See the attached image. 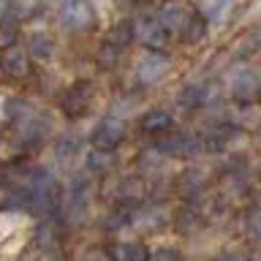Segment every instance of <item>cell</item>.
<instances>
[{
    "label": "cell",
    "mask_w": 261,
    "mask_h": 261,
    "mask_svg": "<svg viewBox=\"0 0 261 261\" xmlns=\"http://www.w3.org/2000/svg\"><path fill=\"white\" fill-rule=\"evenodd\" d=\"M60 22L65 30L82 33L95 24V8L90 0H63L60 3Z\"/></svg>",
    "instance_id": "6da1fadb"
},
{
    "label": "cell",
    "mask_w": 261,
    "mask_h": 261,
    "mask_svg": "<svg viewBox=\"0 0 261 261\" xmlns=\"http://www.w3.org/2000/svg\"><path fill=\"white\" fill-rule=\"evenodd\" d=\"M228 87L237 101H253L261 95V76L253 68H237L228 79Z\"/></svg>",
    "instance_id": "7a4b0ae2"
},
{
    "label": "cell",
    "mask_w": 261,
    "mask_h": 261,
    "mask_svg": "<svg viewBox=\"0 0 261 261\" xmlns=\"http://www.w3.org/2000/svg\"><path fill=\"white\" fill-rule=\"evenodd\" d=\"M0 71L8 73L11 79H24L30 73V52L16 44L6 46L0 55Z\"/></svg>",
    "instance_id": "3957f363"
},
{
    "label": "cell",
    "mask_w": 261,
    "mask_h": 261,
    "mask_svg": "<svg viewBox=\"0 0 261 261\" xmlns=\"http://www.w3.org/2000/svg\"><path fill=\"white\" fill-rule=\"evenodd\" d=\"M90 103H93V87L85 85V82H79V85H73L65 90V95H63V112L68 114V117H82L87 109H90Z\"/></svg>",
    "instance_id": "277c9868"
},
{
    "label": "cell",
    "mask_w": 261,
    "mask_h": 261,
    "mask_svg": "<svg viewBox=\"0 0 261 261\" xmlns=\"http://www.w3.org/2000/svg\"><path fill=\"white\" fill-rule=\"evenodd\" d=\"M134 33L144 46H155V49L166 46V38H169V30L161 16H155V19H139L134 24Z\"/></svg>",
    "instance_id": "5b68a950"
},
{
    "label": "cell",
    "mask_w": 261,
    "mask_h": 261,
    "mask_svg": "<svg viewBox=\"0 0 261 261\" xmlns=\"http://www.w3.org/2000/svg\"><path fill=\"white\" fill-rule=\"evenodd\" d=\"M122 139H125V125L117 117H106L95 125L93 130V142L95 147H103V150H114Z\"/></svg>",
    "instance_id": "8992f818"
},
{
    "label": "cell",
    "mask_w": 261,
    "mask_h": 261,
    "mask_svg": "<svg viewBox=\"0 0 261 261\" xmlns=\"http://www.w3.org/2000/svg\"><path fill=\"white\" fill-rule=\"evenodd\" d=\"M166 73H169V60L163 55H147L136 68V76L142 85H158Z\"/></svg>",
    "instance_id": "52a82bcc"
},
{
    "label": "cell",
    "mask_w": 261,
    "mask_h": 261,
    "mask_svg": "<svg viewBox=\"0 0 261 261\" xmlns=\"http://www.w3.org/2000/svg\"><path fill=\"white\" fill-rule=\"evenodd\" d=\"M19 125H22L19 136H22L24 144H41L49 136V122H44L41 117H36V114H30V117L22 120Z\"/></svg>",
    "instance_id": "ba28073f"
},
{
    "label": "cell",
    "mask_w": 261,
    "mask_h": 261,
    "mask_svg": "<svg viewBox=\"0 0 261 261\" xmlns=\"http://www.w3.org/2000/svg\"><path fill=\"white\" fill-rule=\"evenodd\" d=\"M234 3L237 0H199V11L207 16L212 24H220L234 11Z\"/></svg>",
    "instance_id": "9c48e42d"
},
{
    "label": "cell",
    "mask_w": 261,
    "mask_h": 261,
    "mask_svg": "<svg viewBox=\"0 0 261 261\" xmlns=\"http://www.w3.org/2000/svg\"><path fill=\"white\" fill-rule=\"evenodd\" d=\"M161 150H166L169 155H179V158H191V155H196L201 150V142H196L193 136L177 134V136H171L169 142H163Z\"/></svg>",
    "instance_id": "30bf717a"
},
{
    "label": "cell",
    "mask_w": 261,
    "mask_h": 261,
    "mask_svg": "<svg viewBox=\"0 0 261 261\" xmlns=\"http://www.w3.org/2000/svg\"><path fill=\"white\" fill-rule=\"evenodd\" d=\"M142 128L147 134H169V130L174 128V117H171L166 109H152L150 114H144Z\"/></svg>",
    "instance_id": "8fae6325"
},
{
    "label": "cell",
    "mask_w": 261,
    "mask_h": 261,
    "mask_svg": "<svg viewBox=\"0 0 261 261\" xmlns=\"http://www.w3.org/2000/svg\"><path fill=\"white\" fill-rule=\"evenodd\" d=\"M161 19H163V24H166L169 33H171V30H174V33H182L185 24H188V19H191V14H188L179 3H169V6L161 11Z\"/></svg>",
    "instance_id": "7c38bea8"
},
{
    "label": "cell",
    "mask_w": 261,
    "mask_h": 261,
    "mask_svg": "<svg viewBox=\"0 0 261 261\" xmlns=\"http://www.w3.org/2000/svg\"><path fill=\"white\" fill-rule=\"evenodd\" d=\"M28 52L36 57V60H49L55 52V38L49 33H33L28 38Z\"/></svg>",
    "instance_id": "4fadbf2b"
},
{
    "label": "cell",
    "mask_w": 261,
    "mask_h": 261,
    "mask_svg": "<svg viewBox=\"0 0 261 261\" xmlns=\"http://www.w3.org/2000/svg\"><path fill=\"white\" fill-rule=\"evenodd\" d=\"M109 166H112V150H103V147H98V150L87 152L85 169L90 171V174H109Z\"/></svg>",
    "instance_id": "5bb4252c"
},
{
    "label": "cell",
    "mask_w": 261,
    "mask_h": 261,
    "mask_svg": "<svg viewBox=\"0 0 261 261\" xmlns=\"http://www.w3.org/2000/svg\"><path fill=\"white\" fill-rule=\"evenodd\" d=\"M134 36H136V33H134V22H120V24H114V28L109 30L106 41H109V44H114V46H120V49H125Z\"/></svg>",
    "instance_id": "9a60e30c"
},
{
    "label": "cell",
    "mask_w": 261,
    "mask_h": 261,
    "mask_svg": "<svg viewBox=\"0 0 261 261\" xmlns=\"http://www.w3.org/2000/svg\"><path fill=\"white\" fill-rule=\"evenodd\" d=\"M179 101H182V106H188V109H199V106L207 101V87H201V85L185 87L182 95H179Z\"/></svg>",
    "instance_id": "2e32d148"
},
{
    "label": "cell",
    "mask_w": 261,
    "mask_h": 261,
    "mask_svg": "<svg viewBox=\"0 0 261 261\" xmlns=\"http://www.w3.org/2000/svg\"><path fill=\"white\" fill-rule=\"evenodd\" d=\"M204 22L201 19H196V16H191V19H188V24H185V30L179 33V36H182V41H188V44H196V41H201L204 38Z\"/></svg>",
    "instance_id": "e0dca14e"
},
{
    "label": "cell",
    "mask_w": 261,
    "mask_h": 261,
    "mask_svg": "<svg viewBox=\"0 0 261 261\" xmlns=\"http://www.w3.org/2000/svg\"><path fill=\"white\" fill-rule=\"evenodd\" d=\"M112 256H117V258H144L147 250L142 248V245L120 242V245H114V248H112Z\"/></svg>",
    "instance_id": "ac0fdd59"
},
{
    "label": "cell",
    "mask_w": 261,
    "mask_h": 261,
    "mask_svg": "<svg viewBox=\"0 0 261 261\" xmlns=\"http://www.w3.org/2000/svg\"><path fill=\"white\" fill-rule=\"evenodd\" d=\"M6 106H8V112H6V114H8L11 120H16V122L28 120L30 114H33V112H30V103H28V101H22V98H11V101H8Z\"/></svg>",
    "instance_id": "d6986e66"
},
{
    "label": "cell",
    "mask_w": 261,
    "mask_h": 261,
    "mask_svg": "<svg viewBox=\"0 0 261 261\" xmlns=\"http://www.w3.org/2000/svg\"><path fill=\"white\" fill-rule=\"evenodd\" d=\"M245 226H248V231H250L253 237H261V207H256V210L248 212V218H245Z\"/></svg>",
    "instance_id": "ffe728a7"
},
{
    "label": "cell",
    "mask_w": 261,
    "mask_h": 261,
    "mask_svg": "<svg viewBox=\"0 0 261 261\" xmlns=\"http://www.w3.org/2000/svg\"><path fill=\"white\" fill-rule=\"evenodd\" d=\"M14 38H16V28L11 22H0V46H11L14 44Z\"/></svg>",
    "instance_id": "44dd1931"
},
{
    "label": "cell",
    "mask_w": 261,
    "mask_h": 261,
    "mask_svg": "<svg viewBox=\"0 0 261 261\" xmlns=\"http://www.w3.org/2000/svg\"><path fill=\"white\" fill-rule=\"evenodd\" d=\"M139 182H136V179H134V182H128V179H125V182H122V188H120V201H136L139 199Z\"/></svg>",
    "instance_id": "7402d4cb"
},
{
    "label": "cell",
    "mask_w": 261,
    "mask_h": 261,
    "mask_svg": "<svg viewBox=\"0 0 261 261\" xmlns=\"http://www.w3.org/2000/svg\"><path fill=\"white\" fill-rule=\"evenodd\" d=\"M0 8H3V3H0Z\"/></svg>",
    "instance_id": "603a6c76"
}]
</instances>
